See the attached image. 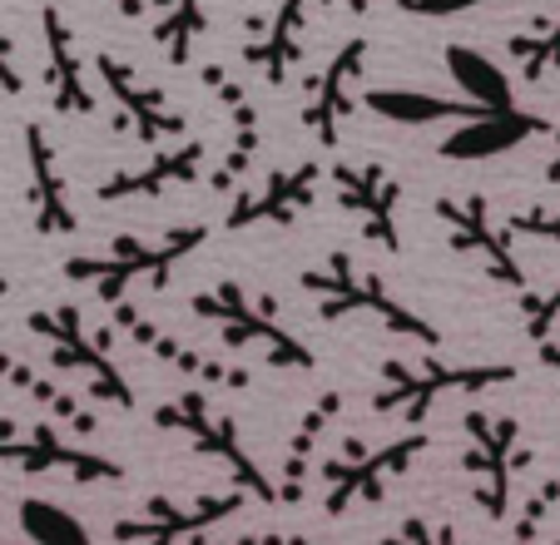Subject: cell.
I'll return each mask as SVG.
<instances>
[{"mask_svg":"<svg viewBox=\"0 0 560 545\" xmlns=\"http://www.w3.org/2000/svg\"><path fill=\"white\" fill-rule=\"evenodd\" d=\"M209 243V223H170L159 239H139V233H119L115 248L105 258H65V278L80 288H95L100 303L115 308L129 293V283H149L154 293H164L189 253H199Z\"/></svg>","mask_w":560,"mask_h":545,"instance_id":"6da1fadb","label":"cell"},{"mask_svg":"<svg viewBox=\"0 0 560 545\" xmlns=\"http://www.w3.org/2000/svg\"><path fill=\"white\" fill-rule=\"evenodd\" d=\"M298 283H303V293L317 298V317H323V323H342V317H352V313H368V317H377L387 333L402 337V343L442 347V333H436L422 313H412L402 298L392 293V288L382 283V272L362 268L348 248L328 253V263H323V268H303V278H298Z\"/></svg>","mask_w":560,"mask_h":545,"instance_id":"7a4b0ae2","label":"cell"},{"mask_svg":"<svg viewBox=\"0 0 560 545\" xmlns=\"http://www.w3.org/2000/svg\"><path fill=\"white\" fill-rule=\"evenodd\" d=\"M377 372H382V387L368 397V407L377 411V417H402L407 431H422L432 407L442 397H452V392L476 397V392L501 387V382H516L511 362H436V357L422 362V368L387 357Z\"/></svg>","mask_w":560,"mask_h":545,"instance_id":"3957f363","label":"cell"},{"mask_svg":"<svg viewBox=\"0 0 560 545\" xmlns=\"http://www.w3.org/2000/svg\"><path fill=\"white\" fill-rule=\"evenodd\" d=\"M189 313L219 327L223 347H233V352L254 347V352H264L268 362H273V368H288V372H313L317 368V352H313V347H307L303 337L293 333V327L278 323L273 298L248 293V288L233 283V278H223L219 288H203V293H194L189 298Z\"/></svg>","mask_w":560,"mask_h":545,"instance_id":"277c9868","label":"cell"},{"mask_svg":"<svg viewBox=\"0 0 560 545\" xmlns=\"http://www.w3.org/2000/svg\"><path fill=\"white\" fill-rule=\"evenodd\" d=\"M154 427L189 437V447L203 451L209 462H219L223 472L233 476V491H244L248 501L278 506L273 482H268L264 466L254 462V451H248V441H244V431H238V421H233L229 411L213 407V402L203 397L199 387L179 392L174 402H159V407H154Z\"/></svg>","mask_w":560,"mask_h":545,"instance_id":"5b68a950","label":"cell"},{"mask_svg":"<svg viewBox=\"0 0 560 545\" xmlns=\"http://www.w3.org/2000/svg\"><path fill=\"white\" fill-rule=\"evenodd\" d=\"M25 327H31V333L50 347L55 368L85 382L90 397L109 402V407H125V411L139 407L135 387H129L125 372H119L115 357H109V333H95V327L85 323V313H80V303L40 308V313L25 317Z\"/></svg>","mask_w":560,"mask_h":545,"instance_id":"8992f818","label":"cell"},{"mask_svg":"<svg viewBox=\"0 0 560 545\" xmlns=\"http://www.w3.org/2000/svg\"><path fill=\"white\" fill-rule=\"evenodd\" d=\"M427 451V431L387 441V447H362L358 437L342 441L338 456L317 462L313 482L323 486V515H348L352 506H382L387 486L412 472V462Z\"/></svg>","mask_w":560,"mask_h":545,"instance_id":"52a82bcc","label":"cell"},{"mask_svg":"<svg viewBox=\"0 0 560 545\" xmlns=\"http://www.w3.org/2000/svg\"><path fill=\"white\" fill-rule=\"evenodd\" d=\"M466 431V476H471V496L487 511V521H506L516 476L526 472V441H521V421L506 411H481L471 407L462 417Z\"/></svg>","mask_w":560,"mask_h":545,"instance_id":"ba28073f","label":"cell"},{"mask_svg":"<svg viewBox=\"0 0 560 545\" xmlns=\"http://www.w3.org/2000/svg\"><path fill=\"white\" fill-rule=\"evenodd\" d=\"M248 506L244 491H223V496H199V501H174V496H149L135 515L115 521L119 545H184L209 535L213 525L233 521Z\"/></svg>","mask_w":560,"mask_h":545,"instance_id":"9c48e42d","label":"cell"},{"mask_svg":"<svg viewBox=\"0 0 560 545\" xmlns=\"http://www.w3.org/2000/svg\"><path fill=\"white\" fill-rule=\"evenodd\" d=\"M436 219L446 223V239H452L456 253H471L511 293H521V298L530 293V278H526V268H521L516 248H511L506 223L491 219V204L481 199V194H442V199H436Z\"/></svg>","mask_w":560,"mask_h":545,"instance_id":"30bf717a","label":"cell"},{"mask_svg":"<svg viewBox=\"0 0 560 545\" xmlns=\"http://www.w3.org/2000/svg\"><path fill=\"white\" fill-rule=\"evenodd\" d=\"M0 466L15 472H65L74 482H125V462H109L100 451H85L60 437L55 421H35L31 431H15V421H0Z\"/></svg>","mask_w":560,"mask_h":545,"instance_id":"8fae6325","label":"cell"},{"mask_svg":"<svg viewBox=\"0 0 560 545\" xmlns=\"http://www.w3.org/2000/svg\"><path fill=\"white\" fill-rule=\"evenodd\" d=\"M328 184L338 204L362 219V239L377 243L382 253H402V229H397V209H402V184L387 164L362 159V164H332Z\"/></svg>","mask_w":560,"mask_h":545,"instance_id":"7c38bea8","label":"cell"},{"mask_svg":"<svg viewBox=\"0 0 560 545\" xmlns=\"http://www.w3.org/2000/svg\"><path fill=\"white\" fill-rule=\"evenodd\" d=\"M323 184H328L323 164L273 169L268 178L248 184L244 194H233L223 229H229V233H244V229H264V223H273V229H293V223L317 204Z\"/></svg>","mask_w":560,"mask_h":545,"instance_id":"4fadbf2b","label":"cell"},{"mask_svg":"<svg viewBox=\"0 0 560 545\" xmlns=\"http://www.w3.org/2000/svg\"><path fill=\"white\" fill-rule=\"evenodd\" d=\"M109 317H115V333H125L129 343H139L149 357H159L164 368L184 372V378L213 382V387H223V392H244L248 382H254V378H248V368H233V362H223V357L199 352L194 343H184V337L164 333V327H159L139 303H129V298H119V303L109 308Z\"/></svg>","mask_w":560,"mask_h":545,"instance_id":"5bb4252c","label":"cell"},{"mask_svg":"<svg viewBox=\"0 0 560 545\" xmlns=\"http://www.w3.org/2000/svg\"><path fill=\"white\" fill-rule=\"evenodd\" d=\"M209 174V149L203 139H179V144H159L139 169H119L105 184H95L100 204H125V199H159L184 184H199Z\"/></svg>","mask_w":560,"mask_h":545,"instance_id":"9a60e30c","label":"cell"},{"mask_svg":"<svg viewBox=\"0 0 560 545\" xmlns=\"http://www.w3.org/2000/svg\"><path fill=\"white\" fill-rule=\"evenodd\" d=\"M342 407H348V387H328L298 417V431L288 437V451H283V472H278V482H273L278 506H298L307 496V486H313V476H317V462H323V456H317L323 437H328V427L342 417Z\"/></svg>","mask_w":560,"mask_h":545,"instance_id":"2e32d148","label":"cell"},{"mask_svg":"<svg viewBox=\"0 0 560 545\" xmlns=\"http://www.w3.org/2000/svg\"><path fill=\"white\" fill-rule=\"evenodd\" d=\"M25 169H31L35 233H45V239H65V233L80 229V213H74V199H70V189H65L60 159H55V144L45 139L40 125H25Z\"/></svg>","mask_w":560,"mask_h":545,"instance_id":"e0dca14e","label":"cell"},{"mask_svg":"<svg viewBox=\"0 0 560 545\" xmlns=\"http://www.w3.org/2000/svg\"><path fill=\"white\" fill-rule=\"evenodd\" d=\"M546 119L540 115H526V109H501V115H476L466 125H456L452 135L442 139V159L452 164H481V159H501L511 149L530 144L536 135H546Z\"/></svg>","mask_w":560,"mask_h":545,"instance_id":"ac0fdd59","label":"cell"},{"mask_svg":"<svg viewBox=\"0 0 560 545\" xmlns=\"http://www.w3.org/2000/svg\"><path fill=\"white\" fill-rule=\"evenodd\" d=\"M100 80H105V90L115 95L119 115H125V125L135 129L139 144L159 149L164 139H179L184 135V115H174V109L164 105V95H159V90H149V84L129 70V65L100 55Z\"/></svg>","mask_w":560,"mask_h":545,"instance_id":"d6986e66","label":"cell"},{"mask_svg":"<svg viewBox=\"0 0 560 545\" xmlns=\"http://www.w3.org/2000/svg\"><path fill=\"white\" fill-rule=\"evenodd\" d=\"M203 80L213 84V95L223 100V109H229V125H233V139L229 149H223V159L209 169V189L213 194H238V184L248 178V169H254L258 149H264V129H258V109L244 100V90L229 80L223 70H203Z\"/></svg>","mask_w":560,"mask_h":545,"instance_id":"ffe728a7","label":"cell"},{"mask_svg":"<svg viewBox=\"0 0 560 545\" xmlns=\"http://www.w3.org/2000/svg\"><path fill=\"white\" fill-rule=\"evenodd\" d=\"M362 60H368V40H348L323 70V80L313 84V100L303 105V125L313 129V139L323 149H338L342 119L352 115V80H358Z\"/></svg>","mask_w":560,"mask_h":545,"instance_id":"44dd1931","label":"cell"},{"mask_svg":"<svg viewBox=\"0 0 560 545\" xmlns=\"http://www.w3.org/2000/svg\"><path fill=\"white\" fill-rule=\"evenodd\" d=\"M446 74L456 80L466 105L487 109V115H501V109H516V90H511V74L491 60L487 50L476 45H446Z\"/></svg>","mask_w":560,"mask_h":545,"instance_id":"7402d4cb","label":"cell"},{"mask_svg":"<svg viewBox=\"0 0 560 545\" xmlns=\"http://www.w3.org/2000/svg\"><path fill=\"white\" fill-rule=\"evenodd\" d=\"M362 105L372 109L377 119H392V125H452V119H476L487 115V109L466 105V100H442V95H427V90H402V84H382V90H368Z\"/></svg>","mask_w":560,"mask_h":545,"instance_id":"603a6c76","label":"cell"},{"mask_svg":"<svg viewBox=\"0 0 560 545\" xmlns=\"http://www.w3.org/2000/svg\"><path fill=\"white\" fill-rule=\"evenodd\" d=\"M0 382H5V387H15V392H25V397H31L35 407H45V417H55L60 427L85 431V437L100 427V417L85 407V402H74L70 392L60 387V382H50L45 372H35L25 357L5 352V347H0Z\"/></svg>","mask_w":560,"mask_h":545,"instance_id":"cb8c5ba5","label":"cell"},{"mask_svg":"<svg viewBox=\"0 0 560 545\" xmlns=\"http://www.w3.org/2000/svg\"><path fill=\"white\" fill-rule=\"evenodd\" d=\"M45 25H50V70H45V90H50V105L55 115H95V95L85 90V74H80V65H74L70 55V35L60 31V21L55 15H45Z\"/></svg>","mask_w":560,"mask_h":545,"instance_id":"d4e9b609","label":"cell"},{"mask_svg":"<svg viewBox=\"0 0 560 545\" xmlns=\"http://www.w3.org/2000/svg\"><path fill=\"white\" fill-rule=\"evenodd\" d=\"M21 531L35 545H95L85 531V521H74L65 506L40 501V496H25L21 501Z\"/></svg>","mask_w":560,"mask_h":545,"instance_id":"484cf974","label":"cell"},{"mask_svg":"<svg viewBox=\"0 0 560 545\" xmlns=\"http://www.w3.org/2000/svg\"><path fill=\"white\" fill-rule=\"evenodd\" d=\"M556 511H560V472H550L546 482L521 501L516 521H511V545H540V531H546V521Z\"/></svg>","mask_w":560,"mask_h":545,"instance_id":"4316f807","label":"cell"},{"mask_svg":"<svg viewBox=\"0 0 560 545\" xmlns=\"http://www.w3.org/2000/svg\"><path fill=\"white\" fill-rule=\"evenodd\" d=\"M511 55L521 60V80H530V84L556 74L560 70V25H546L540 35H516Z\"/></svg>","mask_w":560,"mask_h":545,"instance_id":"83f0119b","label":"cell"},{"mask_svg":"<svg viewBox=\"0 0 560 545\" xmlns=\"http://www.w3.org/2000/svg\"><path fill=\"white\" fill-rule=\"evenodd\" d=\"M298 60V11H288L283 21L273 25V35H268V45H258L254 50V65L264 70L268 84H283L288 65Z\"/></svg>","mask_w":560,"mask_h":545,"instance_id":"f1b7e54d","label":"cell"},{"mask_svg":"<svg viewBox=\"0 0 560 545\" xmlns=\"http://www.w3.org/2000/svg\"><path fill=\"white\" fill-rule=\"evenodd\" d=\"M521 313H526V337H530V343H550V337H556V327H560V283L550 288L546 298L526 293V298H521Z\"/></svg>","mask_w":560,"mask_h":545,"instance_id":"f546056e","label":"cell"},{"mask_svg":"<svg viewBox=\"0 0 560 545\" xmlns=\"http://www.w3.org/2000/svg\"><path fill=\"white\" fill-rule=\"evenodd\" d=\"M194 31H199V5H194V0H184L179 11H174V21L159 25V40L170 45V60H174V65L189 60V40H194Z\"/></svg>","mask_w":560,"mask_h":545,"instance_id":"4dcf8cb0","label":"cell"},{"mask_svg":"<svg viewBox=\"0 0 560 545\" xmlns=\"http://www.w3.org/2000/svg\"><path fill=\"white\" fill-rule=\"evenodd\" d=\"M511 239H540V243H556L560 248V209H526V213H511L506 219Z\"/></svg>","mask_w":560,"mask_h":545,"instance_id":"1f68e13d","label":"cell"},{"mask_svg":"<svg viewBox=\"0 0 560 545\" xmlns=\"http://www.w3.org/2000/svg\"><path fill=\"white\" fill-rule=\"evenodd\" d=\"M377 545H452V535H446V525H436L432 515L412 511L397 531L387 535V541H377Z\"/></svg>","mask_w":560,"mask_h":545,"instance_id":"d6a6232c","label":"cell"},{"mask_svg":"<svg viewBox=\"0 0 560 545\" xmlns=\"http://www.w3.org/2000/svg\"><path fill=\"white\" fill-rule=\"evenodd\" d=\"M407 15H422V21H446V15H466L487 0H397Z\"/></svg>","mask_w":560,"mask_h":545,"instance_id":"836d02e7","label":"cell"},{"mask_svg":"<svg viewBox=\"0 0 560 545\" xmlns=\"http://www.w3.org/2000/svg\"><path fill=\"white\" fill-rule=\"evenodd\" d=\"M194 545H323V541H307V535H273V531H264V535H233V541H194Z\"/></svg>","mask_w":560,"mask_h":545,"instance_id":"e575fe53","label":"cell"},{"mask_svg":"<svg viewBox=\"0 0 560 545\" xmlns=\"http://www.w3.org/2000/svg\"><path fill=\"white\" fill-rule=\"evenodd\" d=\"M0 90H5V95H21V74L11 70V50H5V40H0Z\"/></svg>","mask_w":560,"mask_h":545,"instance_id":"d590c367","label":"cell"},{"mask_svg":"<svg viewBox=\"0 0 560 545\" xmlns=\"http://www.w3.org/2000/svg\"><path fill=\"white\" fill-rule=\"evenodd\" d=\"M536 352H540V362H546L550 372H556V382H560V343L550 337V343H536Z\"/></svg>","mask_w":560,"mask_h":545,"instance_id":"8d00e7d4","label":"cell"},{"mask_svg":"<svg viewBox=\"0 0 560 545\" xmlns=\"http://www.w3.org/2000/svg\"><path fill=\"white\" fill-rule=\"evenodd\" d=\"M546 184H560V129H556V154L546 164Z\"/></svg>","mask_w":560,"mask_h":545,"instance_id":"74e56055","label":"cell"},{"mask_svg":"<svg viewBox=\"0 0 560 545\" xmlns=\"http://www.w3.org/2000/svg\"><path fill=\"white\" fill-rule=\"evenodd\" d=\"M11 293V278H5V263H0V298Z\"/></svg>","mask_w":560,"mask_h":545,"instance_id":"f35d334b","label":"cell"},{"mask_svg":"<svg viewBox=\"0 0 560 545\" xmlns=\"http://www.w3.org/2000/svg\"><path fill=\"white\" fill-rule=\"evenodd\" d=\"M352 5H362V0H352Z\"/></svg>","mask_w":560,"mask_h":545,"instance_id":"ab89813d","label":"cell"},{"mask_svg":"<svg viewBox=\"0 0 560 545\" xmlns=\"http://www.w3.org/2000/svg\"><path fill=\"white\" fill-rule=\"evenodd\" d=\"M556 545H560V541H556Z\"/></svg>","mask_w":560,"mask_h":545,"instance_id":"60d3db41","label":"cell"}]
</instances>
